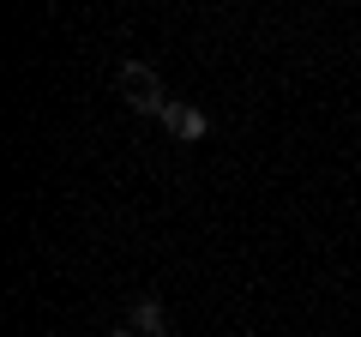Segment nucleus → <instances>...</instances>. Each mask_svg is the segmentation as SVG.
Masks as SVG:
<instances>
[{
    "mask_svg": "<svg viewBox=\"0 0 361 337\" xmlns=\"http://www.w3.org/2000/svg\"><path fill=\"white\" fill-rule=\"evenodd\" d=\"M133 331H145V337H163L169 331V313H163V301H157V295L133 301Z\"/></svg>",
    "mask_w": 361,
    "mask_h": 337,
    "instance_id": "obj_3",
    "label": "nucleus"
},
{
    "mask_svg": "<svg viewBox=\"0 0 361 337\" xmlns=\"http://www.w3.org/2000/svg\"><path fill=\"white\" fill-rule=\"evenodd\" d=\"M163 127L175 133V139H205L211 121H205V109H193V103H169L163 109Z\"/></svg>",
    "mask_w": 361,
    "mask_h": 337,
    "instance_id": "obj_2",
    "label": "nucleus"
},
{
    "mask_svg": "<svg viewBox=\"0 0 361 337\" xmlns=\"http://www.w3.org/2000/svg\"><path fill=\"white\" fill-rule=\"evenodd\" d=\"M109 337H133V331H109Z\"/></svg>",
    "mask_w": 361,
    "mask_h": 337,
    "instance_id": "obj_4",
    "label": "nucleus"
},
{
    "mask_svg": "<svg viewBox=\"0 0 361 337\" xmlns=\"http://www.w3.org/2000/svg\"><path fill=\"white\" fill-rule=\"evenodd\" d=\"M121 91H127V103L139 109V115H157V121H163L169 91H163V78H157L145 61H127V66H121Z\"/></svg>",
    "mask_w": 361,
    "mask_h": 337,
    "instance_id": "obj_1",
    "label": "nucleus"
}]
</instances>
